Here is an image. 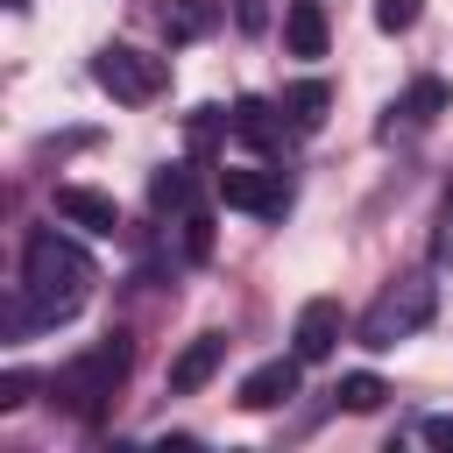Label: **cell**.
I'll use <instances>...</instances> for the list:
<instances>
[{
  "mask_svg": "<svg viewBox=\"0 0 453 453\" xmlns=\"http://www.w3.org/2000/svg\"><path fill=\"white\" fill-rule=\"evenodd\" d=\"M92 255L78 241H64L57 226H35L21 241V283H14V304H7V333H28V326H64L85 311L92 297Z\"/></svg>",
  "mask_w": 453,
  "mask_h": 453,
  "instance_id": "cell-1",
  "label": "cell"
},
{
  "mask_svg": "<svg viewBox=\"0 0 453 453\" xmlns=\"http://www.w3.org/2000/svg\"><path fill=\"white\" fill-rule=\"evenodd\" d=\"M127 368H134V340H127V333H106V340H92L85 354H71V361L50 375V403L71 411V418H99L106 396L127 382Z\"/></svg>",
  "mask_w": 453,
  "mask_h": 453,
  "instance_id": "cell-2",
  "label": "cell"
},
{
  "mask_svg": "<svg viewBox=\"0 0 453 453\" xmlns=\"http://www.w3.org/2000/svg\"><path fill=\"white\" fill-rule=\"evenodd\" d=\"M432 311H439V290H432V276H396L368 311H361V347H396V340H411L418 326H432Z\"/></svg>",
  "mask_w": 453,
  "mask_h": 453,
  "instance_id": "cell-3",
  "label": "cell"
},
{
  "mask_svg": "<svg viewBox=\"0 0 453 453\" xmlns=\"http://www.w3.org/2000/svg\"><path fill=\"white\" fill-rule=\"evenodd\" d=\"M92 78H99L120 106H149V99L170 85V64L149 57V50H134V42H106V50L92 57Z\"/></svg>",
  "mask_w": 453,
  "mask_h": 453,
  "instance_id": "cell-4",
  "label": "cell"
},
{
  "mask_svg": "<svg viewBox=\"0 0 453 453\" xmlns=\"http://www.w3.org/2000/svg\"><path fill=\"white\" fill-rule=\"evenodd\" d=\"M219 198H226L234 212L283 219V212H290V177H283V170H219Z\"/></svg>",
  "mask_w": 453,
  "mask_h": 453,
  "instance_id": "cell-5",
  "label": "cell"
},
{
  "mask_svg": "<svg viewBox=\"0 0 453 453\" xmlns=\"http://www.w3.org/2000/svg\"><path fill=\"white\" fill-rule=\"evenodd\" d=\"M340 333H347L340 297H304V304H297V326H290V354H297V361H326V354L340 347Z\"/></svg>",
  "mask_w": 453,
  "mask_h": 453,
  "instance_id": "cell-6",
  "label": "cell"
},
{
  "mask_svg": "<svg viewBox=\"0 0 453 453\" xmlns=\"http://www.w3.org/2000/svg\"><path fill=\"white\" fill-rule=\"evenodd\" d=\"M297 354H276V361H262V368H248L241 375V411H276V403H290L297 396Z\"/></svg>",
  "mask_w": 453,
  "mask_h": 453,
  "instance_id": "cell-7",
  "label": "cell"
},
{
  "mask_svg": "<svg viewBox=\"0 0 453 453\" xmlns=\"http://www.w3.org/2000/svg\"><path fill=\"white\" fill-rule=\"evenodd\" d=\"M57 219H71V226H85V234H113L120 226V205L106 198V191H92V184H57Z\"/></svg>",
  "mask_w": 453,
  "mask_h": 453,
  "instance_id": "cell-8",
  "label": "cell"
},
{
  "mask_svg": "<svg viewBox=\"0 0 453 453\" xmlns=\"http://www.w3.org/2000/svg\"><path fill=\"white\" fill-rule=\"evenodd\" d=\"M219 361H226V333H198L177 361H170V389L177 396H191V389H205L212 375H219Z\"/></svg>",
  "mask_w": 453,
  "mask_h": 453,
  "instance_id": "cell-9",
  "label": "cell"
},
{
  "mask_svg": "<svg viewBox=\"0 0 453 453\" xmlns=\"http://www.w3.org/2000/svg\"><path fill=\"white\" fill-rule=\"evenodd\" d=\"M156 28L163 42H205L219 28V0H156Z\"/></svg>",
  "mask_w": 453,
  "mask_h": 453,
  "instance_id": "cell-10",
  "label": "cell"
},
{
  "mask_svg": "<svg viewBox=\"0 0 453 453\" xmlns=\"http://www.w3.org/2000/svg\"><path fill=\"white\" fill-rule=\"evenodd\" d=\"M446 106H453V85H446V78H411L382 127H389V134H396V120H403V127H425V120H439Z\"/></svg>",
  "mask_w": 453,
  "mask_h": 453,
  "instance_id": "cell-11",
  "label": "cell"
},
{
  "mask_svg": "<svg viewBox=\"0 0 453 453\" xmlns=\"http://www.w3.org/2000/svg\"><path fill=\"white\" fill-rule=\"evenodd\" d=\"M226 127L248 142V149H283V134H290V120H283V106H269V99H234V113H226Z\"/></svg>",
  "mask_w": 453,
  "mask_h": 453,
  "instance_id": "cell-12",
  "label": "cell"
},
{
  "mask_svg": "<svg viewBox=\"0 0 453 453\" xmlns=\"http://www.w3.org/2000/svg\"><path fill=\"white\" fill-rule=\"evenodd\" d=\"M283 120H290V134H319L326 127V106H333V85L326 78H297V85H283Z\"/></svg>",
  "mask_w": 453,
  "mask_h": 453,
  "instance_id": "cell-13",
  "label": "cell"
},
{
  "mask_svg": "<svg viewBox=\"0 0 453 453\" xmlns=\"http://www.w3.org/2000/svg\"><path fill=\"white\" fill-rule=\"evenodd\" d=\"M326 7L319 0H290V14H283V42H290V57H326Z\"/></svg>",
  "mask_w": 453,
  "mask_h": 453,
  "instance_id": "cell-14",
  "label": "cell"
},
{
  "mask_svg": "<svg viewBox=\"0 0 453 453\" xmlns=\"http://www.w3.org/2000/svg\"><path fill=\"white\" fill-rule=\"evenodd\" d=\"M191 198H198V170H191V163H163V170L149 177V205H156V212H177V219H184Z\"/></svg>",
  "mask_w": 453,
  "mask_h": 453,
  "instance_id": "cell-15",
  "label": "cell"
},
{
  "mask_svg": "<svg viewBox=\"0 0 453 453\" xmlns=\"http://www.w3.org/2000/svg\"><path fill=\"white\" fill-rule=\"evenodd\" d=\"M333 396H340L347 411H382V396H389V389H382V375L354 368V375H340V389H333Z\"/></svg>",
  "mask_w": 453,
  "mask_h": 453,
  "instance_id": "cell-16",
  "label": "cell"
},
{
  "mask_svg": "<svg viewBox=\"0 0 453 453\" xmlns=\"http://www.w3.org/2000/svg\"><path fill=\"white\" fill-rule=\"evenodd\" d=\"M418 14H425V0H375V28H382V35L418 28Z\"/></svg>",
  "mask_w": 453,
  "mask_h": 453,
  "instance_id": "cell-17",
  "label": "cell"
},
{
  "mask_svg": "<svg viewBox=\"0 0 453 453\" xmlns=\"http://www.w3.org/2000/svg\"><path fill=\"white\" fill-rule=\"evenodd\" d=\"M28 389H35V375H28V368H7V375H0V411L28 403Z\"/></svg>",
  "mask_w": 453,
  "mask_h": 453,
  "instance_id": "cell-18",
  "label": "cell"
},
{
  "mask_svg": "<svg viewBox=\"0 0 453 453\" xmlns=\"http://www.w3.org/2000/svg\"><path fill=\"white\" fill-rule=\"evenodd\" d=\"M418 439H425V446H439V453H453V418H446V411H439V418H425V425H418Z\"/></svg>",
  "mask_w": 453,
  "mask_h": 453,
  "instance_id": "cell-19",
  "label": "cell"
},
{
  "mask_svg": "<svg viewBox=\"0 0 453 453\" xmlns=\"http://www.w3.org/2000/svg\"><path fill=\"white\" fill-rule=\"evenodd\" d=\"M234 14H241V28H262V0H241Z\"/></svg>",
  "mask_w": 453,
  "mask_h": 453,
  "instance_id": "cell-20",
  "label": "cell"
},
{
  "mask_svg": "<svg viewBox=\"0 0 453 453\" xmlns=\"http://www.w3.org/2000/svg\"><path fill=\"white\" fill-rule=\"evenodd\" d=\"M14 7H28V0H14Z\"/></svg>",
  "mask_w": 453,
  "mask_h": 453,
  "instance_id": "cell-21",
  "label": "cell"
},
{
  "mask_svg": "<svg viewBox=\"0 0 453 453\" xmlns=\"http://www.w3.org/2000/svg\"><path fill=\"white\" fill-rule=\"evenodd\" d=\"M446 212H453V198H446Z\"/></svg>",
  "mask_w": 453,
  "mask_h": 453,
  "instance_id": "cell-22",
  "label": "cell"
}]
</instances>
